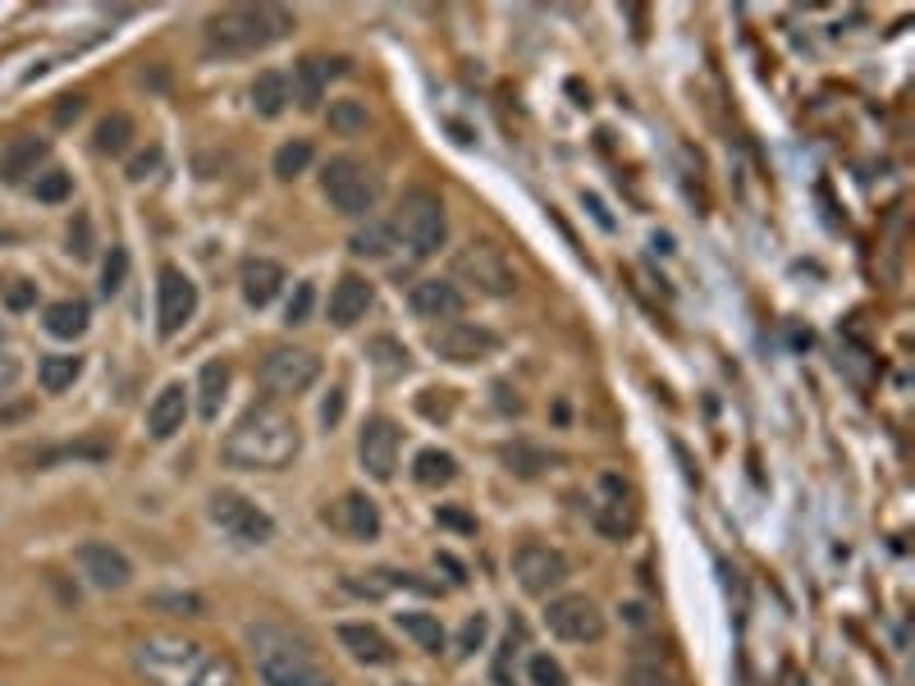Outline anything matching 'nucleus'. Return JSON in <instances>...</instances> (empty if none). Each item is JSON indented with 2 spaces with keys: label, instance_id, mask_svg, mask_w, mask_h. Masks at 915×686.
Listing matches in <instances>:
<instances>
[{
  "label": "nucleus",
  "instance_id": "0eeeda50",
  "mask_svg": "<svg viewBox=\"0 0 915 686\" xmlns=\"http://www.w3.org/2000/svg\"><path fill=\"white\" fill-rule=\"evenodd\" d=\"M513 577H518L522 595H531V600H549L554 591L568 586L572 563H568L564 549L541 545V540H526V545L513 549Z\"/></svg>",
  "mask_w": 915,
  "mask_h": 686
},
{
  "label": "nucleus",
  "instance_id": "72a5a7b5",
  "mask_svg": "<svg viewBox=\"0 0 915 686\" xmlns=\"http://www.w3.org/2000/svg\"><path fill=\"white\" fill-rule=\"evenodd\" d=\"M147 608L151 614H174V618H201L207 614V600L193 591H157V595H147Z\"/></svg>",
  "mask_w": 915,
  "mask_h": 686
},
{
  "label": "nucleus",
  "instance_id": "603ef678",
  "mask_svg": "<svg viewBox=\"0 0 915 686\" xmlns=\"http://www.w3.org/2000/svg\"><path fill=\"white\" fill-rule=\"evenodd\" d=\"M83 115V96H60V106H56V119L69 124V119H79Z\"/></svg>",
  "mask_w": 915,
  "mask_h": 686
},
{
  "label": "nucleus",
  "instance_id": "bb28decb",
  "mask_svg": "<svg viewBox=\"0 0 915 686\" xmlns=\"http://www.w3.org/2000/svg\"><path fill=\"white\" fill-rule=\"evenodd\" d=\"M453 476H458V457L444 453V449H421L413 457V480H417V486H426V490L449 486Z\"/></svg>",
  "mask_w": 915,
  "mask_h": 686
},
{
  "label": "nucleus",
  "instance_id": "3c124183",
  "mask_svg": "<svg viewBox=\"0 0 915 686\" xmlns=\"http://www.w3.org/2000/svg\"><path fill=\"white\" fill-rule=\"evenodd\" d=\"M495 403H499V412H513V417H518V412L526 408V403L518 398V389H513V385H503V380H499V385H495Z\"/></svg>",
  "mask_w": 915,
  "mask_h": 686
},
{
  "label": "nucleus",
  "instance_id": "c85d7f7f",
  "mask_svg": "<svg viewBox=\"0 0 915 686\" xmlns=\"http://www.w3.org/2000/svg\"><path fill=\"white\" fill-rule=\"evenodd\" d=\"M367 358H371V367L385 375V380H398V375H408V367H413V358H408V348H403L394 335H380V339H371L367 344Z\"/></svg>",
  "mask_w": 915,
  "mask_h": 686
},
{
  "label": "nucleus",
  "instance_id": "5fc2aeb1",
  "mask_svg": "<svg viewBox=\"0 0 915 686\" xmlns=\"http://www.w3.org/2000/svg\"><path fill=\"white\" fill-rule=\"evenodd\" d=\"M587 207H591V216H595V224H600V229H614V216L604 211V201H600L595 193H587Z\"/></svg>",
  "mask_w": 915,
  "mask_h": 686
},
{
  "label": "nucleus",
  "instance_id": "8fccbe9b",
  "mask_svg": "<svg viewBox=\"0 0 915 686\" xmlns=\"http://www.w3.org/2000/svg\"><path fill=\"white\" fill-rule=\"evenodd\" d=\"M161 170V147H147L142 156L129 161V179H147V174H157Z\"/></svg>",
  "mask_w": 915,
  "mask_h": 686
},
{
  "label": "nucleus",
  "instance_id": "a18cd8bd",
  "mask_svg": "<svg viewBox=\"0 0 915 686\" xmlns=\"http://www.w3.org/2000/svg\"><path fill=\"white\" fill-rule=\"evenodd\" d=\"M69 252H73V257H92V220L83 211L73 216V224H69Z\"/></svg>",
  "mask_w": 915,
  "mask_h": 686
},
{
  "label": "nucleus",
  "instance_id": "4be33fe9",
  "mask_svg": "<svg viewBox=\"0 0 915 686\" xmlns=\"http://www.w3.org/2000/svg\"><path fill=\"white\" fill-rule=\"evenodd\" d=\"M46 138H37V133H19L5 151H0V179L5 184H28L33 174H37V165L46 161Z\"/></svg>",
  "mask_w": 915,
  "mask_h": 686
},
{
  "label": "nucleus",
  "instance_id": "79ce46f5",
  "mask_svg": "<svg viewBox=\"0 0 915 686\" xmlns=\"http://www.w3.org/2000/svg\"><path fill=\"white\" fill-rule=\"evenodd\" d=\"M312 307H316V284H308V279H298V284H293V298H289V307H285V321H289V325H308Z\"/></svg>",
  "mask_w": 915,
  "mask_h": 686
},
{
  "label": "nucleus",
  "instance_id": "f3484780",
  "mask_svg": "<svg viewBox=\"0 0 915 686\" xmlns=\"http://www.w3.org/2000/svg\"><path fill=\"white\" fill-rule=\"evenodd\" d=\"M371 302H375V284H371L367 275H352V270L339 275V284L329 289V307H325L329 312V325H335V329H352V325H358L371 312Z\"/></svg>",
  "mask_w": 915,
  "mask_h": 686
},
{
  "label": "nucleus",
  "instance_id": "6ab92c4d",
  "mask_svg": "<svg viewBox=\"0 0 915 686\" xmlns=\"http://www.w3.org/2000/svg\"><path fill=\"white\" fill-rule=\"evenodd\" d=\"M408 307L417 321H453L463 312V289L453 279H417L408 293Z\"/></svg>",
  "mask_w": 915,
  "mask_h": 686
},
{
  "label": "nucleus",
  "instance_id": "58836bf2",
  "mask_svg": "<svg viewBox=\"0 0 915 686\" xmlns=\"http://www.w3.org/2000/svg\"><path fill=\"white\" fill-rule=\"evenodd\" d=\"M33 193H37V201H46V207H56V201H69V193H73V174H65V170H42L37 179H33Z\"/></svg>",
  "mask_w": 915,
  "mask_h": 686
},
{
  "label": "nucleus",
  "instance_id": "de8ad7c7",
  "mask_svg": "<svg viewBox=\"0 0 915 686\" xmlns=\"http://www.w3.org/2000/svg\"><path fill=\"white\" fill-rule=\"evenodd\" d=\"M37 302V284H28V279H14V284L5 289V307L10 312H28Z\"/></svg>",
  "mask_w": 915,
  "mask_h": 686
},
{
  "label": "nucleus",
  "instance_id": "39448f33",
  "mask_svg": "<svg viewBox=\"0 0 915 686\" xmlns=\"http://www.w3.org/2000/svg\"><path fill=\"white\" fill-rule=\"evenodd\" d=\"M394 239L413 252V257H436L449 239V216H444V201L430 193V188H408L394 211Z\"/></svg>",
  "mask_w": 915,
  "mask_h": 686
},
{
  "label": "nucleus",
  "instance_id": "20e7f679",
  "mask_svg": "<svg viewBox=\"0 0 915 686\" xmlns=\"http://www.w3.org/2000/svg\"><path fill=\"white\" fill-rule=\"evenodd\" d=\"M207 659V646L179 631H151L134 646V668L147 677V686H193Z\"/></svg>",
  "mask_w": 915,
  "mask_h": 686
},
{
  "label": "nucleus",
  "instance_id": "5701e85b",
  "mask_svg": "<svg viewBox=\"0 0 915 686\" xmlns=\"http://www.w3.org/2000/svg\"><path fill=\"white\" fill-rule=\"evenodd\" d=\"M239 284H243V298L252 302V307H270V302L279 298V289H285V266L266 261V257H252V261H243Z\"/></svg>",
  "mask_w": 915,
  "mask_h": 686
},
{
  "label": "nucleus",
  "instance_id": "1a4fd4ad",
  "mask_svg": "<svg viewBox=\"0 0 915 686\" xmlns=\"http://www.w3.org/2000/svg\"><path fill=\"white\" fill-rule=\"evenodd\" d=\"M207 513L234 545H270L275 540L270 513H262V508L252 503L247 495H239V490H216L211 503H207Z\"/></svg>",
  "mask_w": 915,
  "mask_h": 686
},
{
  "label": "nucleus",
  "instance_id": "864d4df0",
  "mask_svg": "<svg viewBox=\"0 0 915 686\" xmlns=\"http://www.w3.org/2000/svg\"><path fill=\"white\" fill-rule=\"evenodd\" d=\"M436 563H440V568H444V572H449V577L458 581V586H463V581H467V568H463V563H458V558H453V554H440V558H436Z\"/></svg>",
  "mask_w": 915,
  "mask_h": 686
},
{
  "label": "nucleus",
  "instance_id": "f257e3e1",
  "mask_svg": "<svg viewBox=\"0 0 915 686\" xmlns=\"http://www.w3.org/2000/svg\"><path fill=\"white\" fill-rule=\"evenodd\" d=\"M298 449H302V430L293 412H285L279 403H252L220 444L224 463L239 472H285L298 457Z\"/></svg>",
  "mask_w": 915,
  "mask_h": 686
},
{
  "label": "nucleus",
  "instance_id": "2f4dec72",
  "mask_svg": "<svg viewBox=\"0 0 915 686\" xmlns=\"http://www.w3.org/2000/svg\"><path fill=\"white\" fill-rule=\"evenodd\" d=\"M344 522L352 540H375L380 536V508L367 495H348L344 499Z\"/></svg>",
  "mask_w": 915,
  "mask_h": 686
},
{
  "label": "nucleus",
  "instance_id": "f8f14e48",
  "mask_svg": "<svg viewBox=\"0 0 915 686\" xmlns=\"http://www.w3.org/2000/svg\"><path fill=\"white\" fill-rule=\"evenodd\" d=\"M430 348L440 352L444 362L453 367H472V362H486L503 348V339L486 325H472V321H444L440 329H430Z\"/></svg>",
  "mask_w": 915,
  "mask_h": 686
},
{
  "label": "nucleus",
  "instance_id": "c03bdc74",
  "mask_svg": "<svg viewBox=\"0 0 915 686\" xmlns=\"http://www.w3.org/2000/svg\"><path fill=\"white\" fill-rule=\"evenodd\" d=\"M486 637H490V618L486 614H472L467 623H463V631H458V654H476L480 646H486Z\"/></svg>",
  "mask_w": 915,
  "mask_h": 686
},
{
  "label": "nucleus",
  "instance_id": "7ed1b4c3",
  "mask_svg": "<svg viewBox=\"0 0 915 686\" xmlns=\"http://www.w3.org/2000/svg\"><path fill=\"white\" fill-rule=\"evenodd\" d=\"M293 33V14L285 5H229L207 19V46L220 56H257Z\"/></svg>",
  "mask_w": 915,
  "mask_h": 686
},
{
  "label": "nucleus",
  "instance_id": "a19ab883",
  "mask_svg": "<svg viewBox=\"0 0 915 686\" xmlns=\"http://www.w3.org/2000/svg\"><path fill=\"white\" fill-rule=\"evenodd\" d=\"M124 279H129V247H111V257H106V266H101V293H119L124 289Z\"/></svg>",
  "mask_w": 915,
  "mask_h": 686
},
{
  "label": "nucleus",
  "instance_id": "4468645a",
  "mask_svg": "<svg viewBox=\"0 0 915 686\" xmlns=\"http://www.w3.org/2000/svg\"><path fill=\"white\" fill-rule=\"evenodd\" d=\"M197 316V284L179 266H161L157 275V329L161 339H174Z\"/></svg>",
  "mask_w": 915,
  "mask_h": 686
},
{
  "label": "nucleus",
  "instance_id": "ea45409f",
  "mask_svg": "<svg viewBox=\"0 0 915 686\" xmlns=\"http://www.w3.org/2000/svg\"><path fill=\"white\" fill-rule=\"evenodd\" d=\"M193 686H243V677H239V664L229 654H211Z\"/></svg>",
  "mask_w": 915,
  "mask_h": 686
},
{
  "label": "nucleus",
  "instance_id": "9d476101",
  "mask_svg": "<svg viewBox=\"0 0 915 686\" xmlns=\"http://www.w3.org/2000/svg\"><path fill=\"white\" fill-rule=\"evenodd\" d=\"M591 522L604 540H632L641 526V508H637V495L623 476H600V499L591 503Z\"/></svg>",
  "mask_w": 915,
  "mask_h": 686
},
{
  "label": "nucleus",
  "instance_id": "b1692460",
  "mask_svg": "<svg viewBox=\"0 0 915 686\" xmlns=\"http://www.w3.org/2000/svg\"><path fill=\"white\" fill-rule=\"evenodd\" d=\"M252 111L262 119H279L289 111V79L279 69H262L257 79H252Z\"/></svg>",
  "mask_w": 915,
  "mask_h": 686
},
{
  "label": "nucleus",
  "instance_id": "ddd939ff",
  "mask_svg": "<svg viewBox=\"0 0 915 686\" xmlns=\"http://www.w3.org/2000/svg\"><path fill=\"white\" fill-rule=\"evenodd\" d=\"M545 627L554 631L558 641L572 646H591L604 637V614L591 595H554L545 608Z\"/></svg>",
  "mask_w": 915,
  "mask_h": 686
},
{
  "label": "nucleus",
  "instance_id": "aec40b11",
  "mask_svg": "<svg viewBox=\"0 0 915 686\" xmlns=\"http://www.w3.org/2000/svg\"><path fill=\"white\" fill-rule=\"evenodd\" d=\"M348 60H298L293 65V83H289V101H298L302 111H321V101H325V83L335 79V73H344Z\"/></svg>",
  "mask_w": 915,
  "mask_h": 686
},
{
  "label": "nucleus",
  "instance_id": "f704fd0d",
  "mask_svg": "<svg viewBox=\"0 0 915 686\" xmlns=\"http://www.w3.org/2000/svg\"><path fill=\"white\" fill-rule=\"evenodd\" d=\"M632 686H673L669 668H664V659H659L650 646H641L637 654H632V668H627Z\"/></svg>",
  "mask_w": 915,
  "mask_h": 686
},
{
  "label": "nucleus",
  "instance_id": "37998d69",
  "mask_svg": "<svg viewBox=\"0 0 915 686\" xmlns=\"http://www.w3.org/2000/svg\"><path fill=\"white\" fill-rule=\"evenodd\" d=\"M526 673H531V686H568L564 664H558V659H549V654H531Z\"/></svg>",
  "mask_w": 915,
  "mask_h": 686
},
{
  "label": "nucleus",
  "instance_id": "a878e982",
  "mask_svg": "<svg viewBox=\"0 0 915 686\" xmlns=\"http://www.w3.org/2000/svg\"><path fill=\"white\" fill-rule=\"evenodd\" d=\"M224 394H229V367L224 362H207L197 371V412H201V421L220 417Z\"/></svg>",
  "mask_w": 915,
  "mask_h": 686
},
{
  "label": "nucleus",
  "instance_id": "4c0bfd02",
  "mask_svg": "<svg viewBox=\"0 0 915 686\" xmlns=\"http://www.w3.org/2000/svg\"><path fill=\"white\" fill-rule=\"evenodd\" d=\"M390 243H394L390 224H367V229H358V234L348 239V247L358 252V257H390Z\"/></svg>",
  "mask_w": 915,
  "mask_h": 686
},
{
  "label": "nucleus",
  "instance_id": "412c9836",
  "mask_svg": "<svg viewBox=\"0 0 915 686\" xmlns=\"http://www.w3.org/2000/svg\"><path fill=\"white\" fill-rule=\"evenodd\" d=\"M339 646L358 659V664H371V668H385V664H394V646H390V637L380 627H371V623H344L339 627Z\"/></svg>",
  "mask_w": 915,
  "mask_h": 686
},
{
  "label": "nucleus",
  "instance_id": "6e6d98bb",
  "mask_svg": "<svg viewBox=\"0 0 915 686\" xmlns=\"http://www.w3.org/2000/svg\"><path fill=\"white\" fill-rule=\"evenodd\" d=\"M19 380V358H0V389H10Z\"/></svg>",
  "mask_w": 915,
  "mask_h": 686
},
{
  "label": "nucleus",
  "instance_id": "a211bd4d",
  "mask_svg": "<svg viewBox=\"0 0 915 686\" xmlns=\"http://www.w3.org/2000/svg\"><path fill=\"white\" fill-rule=\"evenodd\" d=\"M188 385H179V380H170V385L147 403V435L157 440V444H165V440H174L184 430V421H188Z\"/></svg>",
  "mask_w": 915,
  "mask_h": 686
},
{
  "label": "nucleus",
  "instance_id": "393cba45",
  "mask_svg": "<svg viewBox=\"0 0 915 686\" xmlns=\"http://www.w3.org/2000/svg\"><path fill=\"white\" fill-rule=\"evenodd\" d=\"M88 302L83 298H60V302H50L42 325H46V335H56V339H79L83 329H88Z\"/></svg>",
  "mask_w": 915,
  "mask_h": 686
},
{
  "label": "nucleus",
  "instance_id": "09e8293b",
  "mask_svg": "<svg viewBox=\"0 0 915 686\" xmlns=\"http://www.w3.org/2000/svg\"><path fill=\"white\" fill-rule=\"evenodd\" d=\"M344 394H348V389H344V385H335V389H329V398L321 403V421H325L329 430H335V426L344 421V403H348Z\"/></svg>",
  "mask_w": 915,
  "mask_h": 686
},
{
  "label": "nucleus",
  "instance_id": "c756f323",
  "mask_svg": "<svg viewBox=\"0 0 915 686\" xmlns=\"http://www.w3.org/2000/svg\"><path fill=\"white\" fill-rule=\"evenodd\" d=\"M325 119H329V129H335L339 138H358V133H367V124H371L367 101H358V96H339V101H329Z\"/></svg>",
  "mask_w": 915,
  "mask_h": 686
},
{
  "label": "nucleus",
  "instance_id": "2eb2a0df",
  "mask_svg": "<svg viewBox=\"0 0 915 686\" xmlns=\"http://www.w3.org/2000/svg\"><path fill=\"white\" fill-rule=\"evenodd\" d=\"M73 563H79V572L92 581L96 591H124L134 581L129 554L115 549L111 540H83L79 549H73Z\"/></svg>",
  "mask_w": 915,
  "mask_h": 686
},
{
  "label": "nucleus",
  "instance_id": "6e6552de",
  "mask_svg": "<svg viewBox=\"0 0 915 686\" xmlns=\"http://www.w3.org/2000/svg\"><path fill=\"white\" fill-rule=\"evenodd\" d=\"M453 279L458 284H472L476 293L486 298H508L518 289L513 266L503 261V252L495 243H467L453 252Z\"/></svg>",
  "mask_w": 915,
  "mask_h": 686
},
{
  "label": "nucleus",
  "instance_id": "49530a36",
  "mask_svg": "<svg viewBox=\"0 0 915 686\" xmlns=\"http://www.w3.org/2000/svg\"><path fill=\"white\" fill-rule=\"evenodd\" d=\"M436 522H440V526H449V531H458V536H476V518H472V513H463V508H453V503H444V508H440Z\"/></svg>",
  "mask_w": 915,
  "mask_h": 686
},
{
  "label": "nucleus",
  "instance_id": "7c9ffc66",
  "mask_svg": "<svg viewBox=\"0 0 915 686\" xmlns=\"http://www.w3.org/2000/svg\"><path fill=\"white\" fill-rule=\"evenodd\" d=\"M129 142H134V119L124 111H111L106 119L96 124V151H101V156H124Z\"/></svg>",
  "mask_w": 915,
  "mask_h": 686
},
{
  "label": "nucleus",
  "instance_id": "9b49d317",
  "mask_svg": "<svg viewBox=\"0 0 915 686\" xmlns=\"http://www.w3.org/2000/svg\"><path fill=\"white\" fill-rule=\"evenodd\" d=\"M321 380V358L308 348H275L262 362V389L275 398H298Z\"/></svg>",
  "mask_w": 915,
  "mask_h": 686
},
{
  "label": "nucleus",
  "instance_id": "e433bc0d",
  "mask_svg": "<svg viewBox=\"0 0 915 686\" xmlns=\"http://www.w3.org/2000/svg\"><path fill=\"white\" fill-rule=\"evenodd\" d=\"M503 463H508V472H518L522 480H536L549 467V457L541 449H531V444H508L503 449Z\"/></svg>",
  "mask_w": 915,
  "mask_h": 686
},
{
  "label": "nucleus",
  "instance_id": "dca6fc26",
  "mask_svg": "<svg viewBox=\"0 0 915 686\" xmlns=\"http://www.w3.org/2000/svg\"><path fill=\"white\" fill-rule=\"evenodd\" d=\"M358 457L371 480H394L398 467V426L390 417H371L358 435Z\"/></svg>",
  "mask_w": 915,
  "mask_h": 686
},
{
  "label": "nucleus",
  "instance_id": "f03ea898",
  "mask_svg": "<svg viewBox=\"0 0 915 686\" xmlns=\"http://www.w3.org/2000/svg\"><path fill=\"white\" fill-rule=\"evenodd\" d=\"M247 646H252V659H257V677L266 686H335L316 650L302 637H293L289 627H275V623L247 627Z\"/></svg>",
  "mask_w": 915,
  "mask_h": 686
},
{
  "label": "nucleus",
  "instance_id": "423d86ee",
  "mask_svg": "<svg viewBox=\"0 0 915 686\" xmlns=\"http://www.w3.org/2000/svg\"><path fill=\"white\" fill-rule=\"evenodd\" d=\"M321 193L348 220H367L380 201V174L358 156H335L321 170Z\"/></svg>",
  "mask_w": 915,
  "mask_h": 686
},
{
  "label": "nucleus",
  "instance_id": "c9c22d12",
  "mask_svg": "<svg viewBox=\"0 0 915 686\" xmlns=\"http://www.w3.org/2000/svg\"><path fill=\"white\" fill-rule=\"evenodd\" d=\"M312 156H316V151H312L308 138H289L285 147L275 151V174H279V179H298V174L312 165Z\"/></svg>",
  "mask_w": 915,
  "mask_h": 686
},
{
  "label": "nucleus",
  "instance_id": "473e14b6",
  "mask_svg": "<svg viewBox=\"0 0 915 686\" xmlns=\"http://www.w3.org/2000/svg\"><path fill=\"white\" fill-rule=\"evenodd\" d=\"M398 627H403V637H413L426 654L444 650V627H440L436 614H417V608H408V614H398Z\"/></svg>",
  "mask_w": 915,
  "mask_h": 686
},
{
  "label": "nucleus",
  "instance_id": "cd10ccee",
  "mask_svg": "<svg viewBox=\"0 0 915 686\" xmlns=\"http://www.w3.org/2000/svg\"><path fill=\"white\" fill-rule=\"evenodd\" d=\"M79 375H83V358H73V352H46L37 362V380L46 394H65Z\"/></svg>",
  "mask_w": 915,
  "mask_h": 686
}]
</instances>
